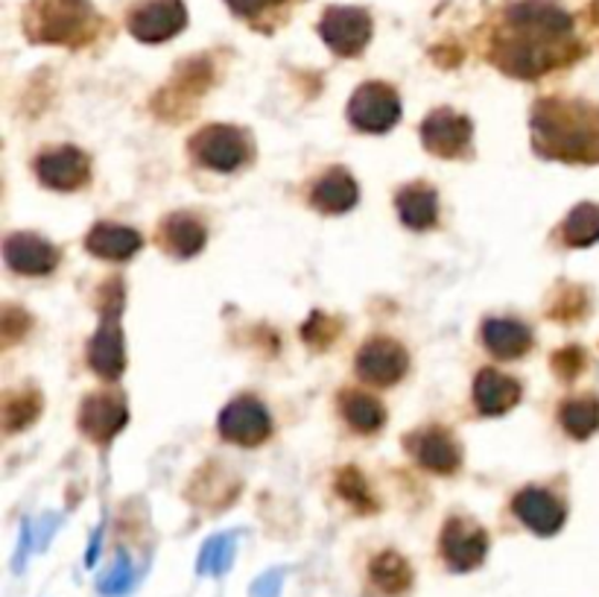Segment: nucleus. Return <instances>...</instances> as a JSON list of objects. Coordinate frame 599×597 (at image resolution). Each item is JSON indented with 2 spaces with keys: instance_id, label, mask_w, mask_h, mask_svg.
<instances>
[{
  "instance_id": "obj_30",
  "label": "nucleus",
  "mask_w": 599,
  "mask_h": 597,
  "mask_svg": "<svg viewBox=\"0 0 599 597\" xmlns=\"http://www.w3.org/2000/svg\"><path fill=\"white\" fill-rule=\"evenodd\" d=\"M585 366H588V358H585V352L579 345H567V349L553 354V370H556L558 379L574 381Z\"/></svg>"
},
{
  "instance_id": "obj_19",
  "label": "nucleus",
  "mask_w": 599,
  "mask_h": 597,
  "mask_svg": "<svg viewBox=\"0 0 599 597\" xmlns=\"http://www.w3.org/2000/svg\"><path fill=\"white\" fill-rule=\"evenodd\" d=\"M143 246V237L129 226L117 223H97L85 237V249L106 262H129Z\"/></svg>"
},
{
  "instance_id": "obj_29",
  "label": "nucleus",
  "mask_w": 599,
  "mask_h": 597,
  "mask_svg": "<svg viewBox=\"0 0 599 597\" xmlns=\"http://www.w3.org/2000/svg\"><path fill=\"white\" fill-rule=\"evenodd\" d=\"M336 487H340L342 498H345L349 504L360 507L363 513H368V510H372V495H368V483L360 478L357 469L342 471L340 480H336Z\"/></svg>"
},
{
  "instance_id": "obj_14",
  "label": "nucleus",
  "mask_w": 599,
  "mask_h": 597,
  "mask_svg": "<svg viewBox=\"0 0 599 597\" xmlns=\"http://www.w3.org/2000/svg\"><path fill=\"white\" fill-rule=\"evenodd\" d=\"M409 455L418 466L436 471V475H453L462 466V448L457 437L445 428H421L407 437Z\"/></svg>"
},
{
  "instance_id": "obj_32",
  "label": "nucleus",
  "mask_w": 599,
  "mask_h": 597,
  "mask_svg": "<svg viewBox=\"0 0 599 597\" xmlns=\"http://www.w3.org/2000/svg\"><path fill=\"white\" fill-rule=\"evenodd\" d=\"M301 337L310 340L313 345H319V349H322V345H331L333 337H336V322L322 317V313H313L308 326L301 329Z\"/></svg>"
},
{
  "instance_id": "obj_16",
  "label": "nucleus",
  "mask_w": 599,
  "mask_h": 597,
  "mask_svg": "<svg viewBox=\"0 0 599 597\" xmlns=\"http://www.w3.org/2000/svg\"><path fill=\"white\" fill-rule=\"evenodd\" d=\"M512 513H515L530 531L538 533V536H553V533H558L567 519L565 504L542 487L521 489L515 501H512Z\"/></svg>"
},
{
  "instance_id": "obj_25",
  "label": "nucleus",
  "mask_w": 599,
  "mask_h": 597,
  "mask_svg": "<svg viewBox=\"0 0 599 597\" xmlns=\"http://www.w3.org/2000/svg\"><path fill=\"white\" fill-rule=\"evenodd\" d=\"M340 407L345 422H349L357 434H377V430L383 428V422H386L383 404L377 402L375 396H366V393H357V390L342 393Z\"/></svg>"
},
{
  "instance_id": "obj_18",
  "label": "nucleus",
  "mask_w": 599,
  "mask_h": 597,
  "mask_svg": "<svg viewBox=\"0 0 599 597\" xmlns=\"http://www.w3.org/2000/svg\"><path fill=\"white\" fill-rule=\"evenodd\" d=\"M521 402V384L498 370H483L474 381V404L483 416H503Z\"/></svg>"
},
{
  "instance_id": "obj_23",
  "label": "nucleus",
  "mask_w": 599,
  "mask_h": 597,
  "mask_svg": "<svg viewBox=\"0 0 599 597\" xmlns=\"http://www.w3.org/2000/svg\"><path fill=\"white\" fill-rule=\"evenodd\" d=\"M483 340L491 354H498L503 361H515V358H524L530 352L533 331L517 320H485Z\"/></svg>"
},
{
  "instance_id": "obj_13",
  "label": "nucleus",
  "mask_w": 599,
  "mask_h": 597,
  "mask_svg": "<svg viewBox=\"0 0 599 597\" xmlns=\"http://www.w3.org/2000/svg\"><path fill=\"white\" fill-rule=\"evenodd\" d=\"M35 173L53 191H76L92 179V159L76 147H56L39 156Z\"/></svg>"
},
{
  "instance_id": "obj_26",
  "label": "nucleus",
  "mask_w": 599,
  "mask_h": 597,
  "mask_svg": "<svg viewBox=\"0 0 599 597\" xmlns=\"http://www.w3.org/2000/svg\"><path fill=\"white\" fill-rule=\"evenodd\" d=\"M599 241V205L593 202H582L576 205L567 220L561 223V244L570 249H585Z\"/></svg>"
},
{
  "instance_id": "obj_21",
  "label": "nucleus",
  "mask_w": 599,
  "mask_h": 597,
  "mask_svg": "<svg viewBox=\"0 0 599 597\" xmlns=\"http://www.w3.org/2000/svg\"><path fill=\"white\" fill-rule=\"evenodd\" d=\"M395 209H398L404 226L421 232V228L436 226V220H439V196H436L430 185L416 182V185L400 188L398 196H395Z\"/></svg>"
},
{
  "instance_id": "obj_11",
  "label": "nucleus",
  "mask_w": 599,
  "mask_h": 597,
  "mask_svg": "<svg viewBox=\"0 0 599 597\" xmlns=\"http://www.w3.org/2000/svg\"><path fill=\"white\" fill-rule=\"evenodd\" d=\"M409 354L404 352V345L389 340V337H375L368 340L357 354V375L366 384L375 387H392L407 375Z\"/></svg>"
},
{
  "instance_id": "obj_17",
  "label": "nucleus",
  "mask_w": 599,
  "mask_h": 597,
  "mask_svg": "<svg viewBox=\"0 0 599 597\" xmlns=\"http://www.w3.org/2000/svg\"><path fill=\"white\" fill-rule=\"evenodd\" d=\"M129 413L120 396H109V393H94L79 407V430L94 443H109L124 430Z\"/></svg>"
},
{
  "instance_id": "obj_20",
  "label": "nucleus",
  "mask_w": 599,
  "mask_h": 597,
  "mask_svg": "<svg viewBox=\"0 0 599 597\" xmlns=\"http://www.w3.org/2000/svg\"><path fill=\"white\" fill-rule=\"evenodd\" d=\"M310 202L325 214H345V211L357 205V182H354L349 170H328L310 191Z\"/></svg>"
},
{
  "instance_id": "obj_1",
  "label": "nucleus",
  "mask_w": 599,
  "mask_h": 597,
  "mask_svg": "<svg viewBox=\"0 0 599 597\" xmlns=\"http://www.w3.org/2000/svg\"><path fill=\"white\" fill-rule=\"evenodd\" d=\"M579 56L574 18L558 0H517L491 42V60L521 79L544 76Z\"/></svg>"
},
{
  "instance_id": "obj_5",
  "label": "nucleus",
  "mask_w": 599,
  "mask_h": 597,
  "mask_svg": "<svg viewBox=\"0 0 599 597\" xmlns=\"http://www.w3.org/2000/svg\"><path fill=\"white\" fill-rule=\"evenodd\" d=\"M351 127L360 132H389L400 120V97L386 83H363L349 100Z\"/></svg>"
},
{
  "instance_id": "obj_9",
  "label": "nucleus",
  "mask_w": 599,
  "mask_h": 597,
  "mask_svg": "<svg viewBox=\"0 0 599 597\" xmlns=\"http://www.w3.org/2000/svg\"><path fill=\"white\" fill-rule=\"evenodd\" d=\"M188 26L182 0H147L129 15V33L143 44H161Z\"/></svg>"
},
{
  "instance_id": "obj_27",
  "label": "nucleus",
  "mask_w": 599,
  "mask_h": 597,
  "mask_svg": "<svg viewBox=\"0 0 599 597\" xmlns=\"http://www.w3.org/2000/svg\"><path fill=\"white\" fill-rule=\"evenodd\" d=\"M558 422L574 439H588L599 430V402L591 396L570 398V402L561 404Z\"/></svg>"
},
{
  "instance_id": "obj_28",
  "label": "nucleus",
  "mask_w": 599,
  "mask_h": 597,
  "mask_svg": "<svg viewBox=\"0 0 599 597\" xmlns=\"http://www.w3.org/2000/svg\"><path fill=\"white\" fill-rule=\"evenodd\" d=\"M42 413V396L26 390V393H12L3 404V422H7V430H21L26 425H33L35 416Z\"/></svg>"
},
{
  "instance_id": "obj_10",
  "label": "nucleus",
  "mask_w": 599,
  "mask_h": 597,
  "mask_svg": "<svg viewBox=\"0 0 599 597\" xmlns=\"http://www.w3.org/2000/svg\"><path fill=\"white\" fill-rule=\"evenodd\" d=\"M471 120L453 109H436L421 124V143L439 159H462L471 147Z\"/></svg>"
},
{
  "instance_id": "obj_3",
  "label": "nucleus",
  "mask_w": 599,
  "mask_h": 597,
  "mask_svg": "<svg viewBox=\"0 0 599 597\" xmlns=\"http://www.w3.org/2000/svg\"><path fill=\"white\" fill-rule=\"evenodd\" d=\"M100 26L88 0H39L26 15V35L39 44H85Z\"/></svg>"
},
{
  "instance_id": "obj_31",
  "label": "nucleus",
  "mask_w": 599,
  "mask_h": 597,
  "mask_svg": "<svg viewBox=\"0 0 599 597\" xmlns=\"http://www.w3.org/2000/svg\"><path fill=\"white\" fill-rule=\"evenodd\" d=\"M232 563V539L220 536L214 542L205 545V554H202V572H223L225 565Z\"/></svg>"
},
{
  "instance_id": "obj_8",
  "label": "nucleus",
  "mask_w": 599,
  "mask_h": 597,
  "mask_svg": "<svg viewBox=\"0 0 599 597\" xmlns=\"http://www.w3.org/2000/svg\"><path fill=\"white\" fill-rule=\"evenodd\" d=\"M117 311H120V287H117L111 299L103 302L100 329H97V334H94L92 343H88V363H92V370L109 381L120 379L126 366L124 334H120Z\"/></svg>"
},
{
  "instance_id": "obj_34",
  "label": "nucleus",
  "mask_w": 599,
  "mask_h": 597,
  "mask_svg": "<svg viewBox=\"0 0 599 597\" xmlns=\"http://www.w3.org/2000/svg\"><path fill=\"white\" fill-rule=\"evenodd\" d=\"M593 18L599 21V0H593Z\"/></svg>"
},
{
  "instance_id": "obj_7",
  "label": "nucleus",
  "mask_w": 599,
  "mask_h": 597,
  "mask_svg": "<svg viewBox=\"0 0 599 597\" xmlns=\"http://www.w3.org/2000/svg\"><path fill=\"white\" fill-rule=\"evenodd\" d=\"M372 15L360 7H328L319 35L336 56H360L372 42Z\"/></svg>"
},
{
  "instance_id": "obj_24",
  "label": "nucleus",
  "mask_w": 599,
  "mask_h": 597,
  "mask_svg": "<svg viewBox=\"0 0 599 597\" xmlns=\"http://www.w3.org/2000/svg\"><path fill=\"white\" fill-rule=\"evenodd\" d=\"M368 574H372V583H375L377 589L389 597L404 595V591L413 586V568H409L407 559L395 554V551L377 554L375 559H372V565H368Z\"/></svg>"
},
{
  "instance_id": "obj_12",
  "label": "nucleus",
  "mask_w": 599,
  "mask_h": 597,
  "mask_svg": "<svg viewBox=\"0 0 599 597\" xmlns=\"http://www.w3.org/2000/svg\"><path fill=\"white\" fill-rule=\"evenodd\" d=\"M220 434L237 446H260L272 434V419L258 398L240 396L234 398L220 416Z\"/></svg>"
},
{
  "instance_id": "obj_2",
  "label": "nucleus",
  "mask_w": 599,
  "mask_h": 597,
  "mask_svg": "<svg viewBox=\"0 0 599 597\" xmlns=\"http://www.w3.org/2000/svg\"><path fill=\"white\" fill-rule=\"evenodd\" d=\"M533 150L547 161H599V109L561 97L538 100L533 109Z\"/></svg>"
},
{
  "instance_id": "obj_6",
  "label": "nucleus",
  "mask_w": 599,
  "mask_h": 597,
  "mask_svg": "<svg viewBox=\"0 0 599 597\" xmlns=\"http://www.w3.org/2000/svg\"><path fill=\"white\" fill-rule=\"evenodd\" d=\"M439 554L450 572H474L489 556V533L474 519L457 515L441 527Z\"/></svg>"
},
{
  "instance_id": "obj_22",
  "label": "nucleus",
  "mask_w": 599,
  "mask_h": 597,
  "mask_svg": "<svg viewBox=\"0 0 599 597\" xmlns=\"http://www.w3.org/2000/svg\"><path fill=\"white\" fill-rule=\"evenodd\" d=\"M159 241L161 246H167L179 258H193L196 253H202V246L208 241V232L193 214H170L161 223Z\"/></svg>"
},
{
  "instance_id": "obj_4",
  "label": "nucleus",
  "mask_w": 599,
  "mask_h": 597,
  "mask_svg": "<svg viewBox=\"0 0 599 597\" xmlns=\"http://www.w3.org/2000/svg\"><path fill=\"white\" fill-rule=\"evenodd\" d=\"M191 152L202 168L217 170V173H234L252 159V141L243 129L214 124V127L196 132V138L191 141Z\"/></svg>"
},
{
  "instance_id": "obj_15",
  "label": "nucleus",
  "mask_w": 599,
  "mask_h": 597,
  "mask_svg": "<svg viewBox=\"0 0 599 597\" xmlns=\"http://www.w3.org/2000/svg\"><path fill=\"white\" fill-rule=\"evenodd\" d=\"M3 258L21 276H51L62 255L51 241H44L33 232H15L3 241Z\"/></svg>"
},
{
  "instance_id": "obj_33",
  "label": "nucleus",
  "mask_w": 599,
  "mask_h": 597,
  "mask_svg": "<svg viewBox=\"0 0 599 597\" xmlns=\"http://www.w3.org/2000/svg\"><path fill=\"white\" fill-rule=\"evenodd\" d=\"M225 3L240 18H258L264 15V12H269V9L287 3V0H225Z\"/></svg>"
}]
</instances>
